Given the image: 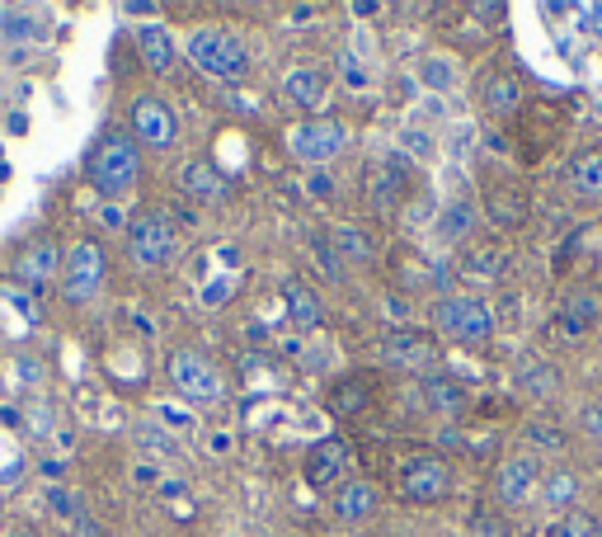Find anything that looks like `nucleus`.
<instances>
[{"mask_svg": "<svg viewBox=\"0 0 602 537\" xmlns=\"http://www.w3.org/2000/svg\"><path fill=\"white\" fill-rule=\"evenodd\" d=\"M141 180V147L132 132H104V142L90 151V184L99 198H122L132 194V184Z\"/></svg>", "mask_w": 602, "mask_h": 537, "instance_id": "nucleus-1", "label": "nucleus"}, {"mask_svg": "<svg viewBox=\"0 0 602 537\" xmlns=\"http://www.w3.org/2000/svg\"><path fill=\"white\" fill-rule=\"evenodd\" d=\"M189 62L212 80H245V72H250V52H245V43L226 29H193L189 33Z\"/></svg>", "mask_w": 602, "mask_h": 537, "instance_id": "nucleus-2", "label": "nucleus"}, {"mask_svg": "<svg viewBox=\"0 0 602 537\" xmlns=\"http://www.w3.org/2000/svg\"><path fill=\"white\" fill-rule=\"evenodd\" d=\"M104 283H109V250L99 240H76L62 265V298L71 307H90L104 292Z\"/></svg>", "mask_w": 602, "mask_h": 537, "instance_id": "nucleus-3", "label": "nucleus"}, {"mask_svg": "<svg viewBox=\"0 0 602 537\" xmlns=\"http://www.w3.org/2000/svg\"><path fill=\"white\" fill-rule=\"evenodd\" d=\"M433 331L452 344H490L494 340V311L475 298H442L433 307Z\"/></svg>", "mask_w": 602, "mask_h": 537, "instance_id": "nucleus-4", "label": "nucleus"}, {"mask_svg": "<svg viewBox=\"0 0 602 537\" xmlns=\"http://www.w3.org/2000/svg\"><path fill=\"white\" fill-rule=\"evenodd\" d=\"M128 255L141 269H165L180 255V232L165 213H141L128 222Z\"/></svg>", "mask_w": 602, "mask_h": 537, "instance_id": "nucleus-5", "label": "nucleus"}, {"mask_svg": "<svg viewBox=\"0 0 602 537\" xmlns=\"http://www.w3.org/2000/svg\"><path fill=\"white\" fill-rule=\"evenodd\" d=\"M170 383H174V391L189 396V401H198V406H217L226 396V383H222L217 363H207L203 354H193V350L170 354Z\"/></svg>", "mask_w": 602, "mask_h": 537, "instance_id": "nucleus-6", "label": "nucleus"}, {"mask_svg": "<svg viewBox=\"0 0 602 537\" xmlns=\"http://www.w3.org/2000/svg\"><path fill=\"white\" fill-rule=\"evenodd\" d=\"M348 147V128L340 118H307L288 132V151L297 161H334Z\"/></svg>", "mask_w": 602, "mask_h": 537, "instance_id": "nucleus-7", "label": "nucleus"}, {"mask_svg": "<svg viewBox=\"0 0 602 537\" xmlns=\"http://www.w3.org/2000/svg\"><path fill=\"white\" fill-rule=\"evenodd\" d=\"M132 137H137V147L170 151L174 137H180V118H174V109H170L165 99L141 95V99L132 104Z\"/></svg>", "mask_w": 602, "mask_h": 537, "instance_id": "nucleus-8", "label": "nucleus"}, {"mask_svg": "<svg viewBox=\"0 0 602 537\" xmlns=\"http://www.w3.org/2000/svg\"><path fill=\"white\" fill-rule=\"evenodd\" d=\"M400 495L415 500V505H438V500L452 495V472L442 458H410L400 472Z\"/></svg>", "mask_w": 602, "mask_h": 537, "instance_id": "nucleus-9", "label": "nucleus"}, {"mask_svg": "<svg viewBox=\"0 0 602 537\" xmlns=\"http://www.w3.org/2000/svg\"><path fill=\"white\" fill-rule=\"evenodd\" d=\"M62 265H66V255H62L57 240H33V246H24L20 259H14V273H20L24 288L47 292L52 283L62 279Z\"/></svg>", "mask_w": 602, "mask_h": 537, "instance_id": "nucleus-10", "label": "nucleus"}, {"mask_svg": "<svg viewBox=\"0 0 602 537\" xmlns=\"http://www.w3.org/2000/svg\"><path fill=\"white\" fill-rule=\"evenodd\" d=\"M381 358L396 368H433L438 363V344L423 331H391L381 340Z\"/></svg>", "mask_w": 602, "mask_h": 537, "instance_id": "nucleus-11", "label": "nucleus"}, {"mask_svg": "<svg viewBox=\"0 0 602 537\" xmlns=\"http://www.w3.org/2000/svg\"><path fill=\"white\" fill-rule=\"evenodd\" d=\"M180 184H184V194H189L193 203H203V207H217V203L232 198V180H226L212 161H189L184 175H180Z\"/></svg>", "mask_w": 602, "mask_h": 537, "instance_id": "nucleus-12", "label": "nucleus"}, {"mask_svg": "<svg viewBox=\"0 0 602 537\" xmlns=\"http://www.w3.org/2000/svg\"><path fill=\"white\" fill-rule=\"evenodd\" d=\"M541 486V466L533 453H523V458H508L499 466V500L504 505H527V500L537 495Z\"/></svg>", "mask_w": 602, "mask_h": 537, "instance_id": "nucleus-13", "label": "nucleus"}, {"mask_svg": "<svg viewBox=\"0 0 602 537\" xmlns=\"http://www.w3.org/2000/svg\"><path fill=\"white\" fill-rule=\"evenodd\" d=\"M598 321H602V298H598V292H570L565 307H560V316H556L565 340H583Z\"/></svg>", "mask_w": 602, "mask_h": 537, "instance_id": "nucleus-14", "label": "nucleus"}, {"mask_svg": "<svg viewBox=\"0 0 602 537\" xmlns=\"http://www.w3.org/2000/svg\"><path fill=\"white\" fill-rule=\"evenodd\" d=\"M282 95L292 104H301V109H321L330 99V76L321 66H292V72L282 76Z\"/></svg>", "mask_w": 602, "mask_h": 537, "instance_id": "nucleus-15", "label": "nucleus"}, {"mask_svg": "<svg viewBox=\"0 0 602 537\" xmlns=\"http://www.w3.org/2000/svg\"><path fill=\"white\" fill-rule=\"evenodd\" d=\"M344 466H348V443L344 439H321L307 453V481L311 486H330Z\"/></svg>", "mask_w": 602, "mask_h": 537, "instance_id": "nucleus-16", "label": "nucleus"}, {"mask_svg": "<svg viewBox=\"0 0 602 537\" xmlns=\"http://www.w3.org/2000/svg\"><path fill=\"white\" fill-rule=\"evenodd\" d=\"M377 505H381V491L372 481H344L340 495H334V514L344 524H363L367 514H377Z\"/></svg>", "mask_w": 602, "mask_h": 537, "instance_id": "nucleus-17", "label": "nucleus"}, {"mask_svg": "<svg viewBox=\"0 0 602 537\" xmlns=\"http://www.w3.org/2000/svg\"><path fill=\"white\" fill-rule=\"evenodd\" d=\"M137 52H141V62H147L155 76H165L170 66H174V39H170V29H165V24H137Z\"/></svg>", "mask_w": 602, "mask_h": 537, "instance_id": "nucleus-18", "label": "nucleus"}, {"mask_svg": "<svg viewBox=\"0 0 602 537\" xmlns=\"http://www.w3.org/2000/svg\"><path fill=\"white\" fill-rule=\"evenodd\" d=\"M372 396H377L372 377H344V383H334V391H330V410L340 415V420H348V415H358Z\"/></svg>", "mask_w": 602, "mask_h": 537, "instance_id": "nucleus-19", "label": "nucleus"}, {"mask_svg": "<svg viewBox=\"0 0 602 537\" xmlns=\"http://www.w3.org/2000/svg\"><path fill=\"white\" fill-rule=\"evenodd\" d=\"M282 302H288V316L297 331H315L321 325V302H315V292L307 283H288L282 288Z\"/></svg>", "mask_w": 602, "mask_h": 537, "instance_id": "nucleus-20", "label": "nucleus"}, {"mask_svg": "<svg viewBox=\"0 0 602 537\" xmlns=\"http://www.w3.org/2000/svg\"><path fill=\"white\" fill-rule=\"evenodd\" d=\"M423 406L438 415H462L466 391H462V383H452V377H429V383H423Z\"/></svg>", "mask_w": 602, "mask_h": 537, "instance_id": "nucleus-21", "label": "nucleus"}, {"mask_svg": "<svg viewBox=\"0 0 602 537\" xmlns=\"http://www.w3.org/2000/svg\"><path fill=\"white\" fill-rule=\"evenodd\" d=\"M518 99H523V90H518V80H513V76H490L481 85V104H485V114H494V118L513 114V109H518Z\"/></svg>", "mask_w": 602, "mask_h": 537, "instance_id": "nucleus-22", "label": "nucleus"}, {"mask_svg": "<svg viewBox=\"0 0 602 537\" xmlns=\"http://www.w3.org/2000/svg\"><path fill=\"white\" fill-rule=\"evenodd\" d=\"M570 180H574V189L583 198L602 203V151H583L579 161L570 165Z\"/></svg>", "mask_w": 602, "mask_h": 537, "instance_id": "nucleus-23", "label": "nucleus"}, {"mask_svg": "<svg viewBox=\"0 0 602 537\" xmlns=\"http://www.w3.org/2000/svg\"><path fill=\"white\" fill-rule=\"evenodd\" d=\"M330 246L340 250L344 259H353V265H372V255H377L372 236L358 232V227H334V232H330Z\"/></svg>", "mask_w": 602, "mask_h": 537, "instance_id": "nucleus-24", "label": "nucleus"}, {"mask_svg": "<svg viewBox=\"0 0 602 537\" xmlns=\"http://www.w3.org/2000/svg\"><path fill=\"white\" fill-rule=\"evenodd\" d=\"M20 425L33 439H52V429H57V410H52V401H43V396H29L24 410H20Z\"/></svg>", "mask_w": 602, "mask_h": 537, "instance_id": "nucleus-25", "label": "nucleus"}, {"mask_svg": "<svg viewBox=\"0 0 602 537\" xmlns=\"http://www.w3.org/2000/svg\"><path fill=\"white\" fill-rule=\"evenodd\" d=\"M410 184L400 175V161H386L381 170H377V180H372V203L377 207H396V198H400V189Z\"/></svg>", "mask_w": 602, "mask_h": 537, "instance_id": "nucleus-26", "label": "nucleus"}, {"mask_svg": "<svg viewBox=\"0 0 602 537\" xmlns=\"http://www.w3.org/2000/svg\"><path fill=\"white\" fill-rule=\"evenodd\" d=\"M546 537H602V524H598L589 509H565Z\"/></svg>", "mask_w": 602, "mask_h": 537, "instance_id": "nucleus-27", "label": "nucleus"}, {"mask_svg": "<svg viewBox=\"0 0 602 537\" xmlns=\"http://www.w3.org/2000/svg\"><path fill=\"white\" fill-rule=\"evenodd\" d=\"M574 491H579V481H574V472H556L551 481H546V500L560 509V505H570L574 500Z\"/></svg>", "mask_w": 602, "mask_h": 537, "instance_id": "nucleus-28", "label": "nucleus"}, {"mask_svg": "<svg viewBox=\"0 0 602 537\" xmlns=\"http://www.w3.org/2000/svg\"><path fill=\"white\" fill-rule=\"evenodd\" d=\"M10 377H14V387H39L43 383V363L33 358V354H24V358H14Z\"/></svg>", "mask_w": 602, "mask_h": 537, "instance_id": "nucleus-29", "label": "nucleus"}, {"mask_svg": "<svg viewBox=\"0 0 602 537\" xmlns=\"http://www.w3.org/2000/svg\"><path fill=\"white\" fill-rule=\"evenodd\" d=\"M471 227V203H452L448 217H442V236H466Z\"/></svg>", "mask_w": 602, "mask_h": 537, "instance_id": "nucleus-30", "label": "nucleus"}, {"mask_svg": "<svg viewBox=\"0 0 602 537\" xmlns=\"http://www.w3.org/2000/svg\"><path fill=\"white\" fill-rule=\"evenodd\" d=\"M452 66H448V57H429V62H423V80H429V85H438V90H448V85H452Z\"/></svg>", "mask_w": 602, "mask_h": 537, "instance_id": "nucleus-31", "label": "nucleus"}, {"mask_svg": "<svg viewBox=\"0 0 602 537\" xmlns=\"http://www.w3.org/2000/svg\"><path fill=\"white\" fill-rule=\"evenodd\" d=\"M579 425H583V434H589V439H598V443H602V406H583V415H579Z\"/></svg>", "mask_w": 602, "mask_h": 537, "instance_id": "nucleus-32", "label": "nucleus"}, {"mask_svg": "<svg viewBox=\"0 0 602 537\" xmlns=\"http://www.w3.org/2000/svg\"><path fill=\"white\" fill-rule=\"evenodd\" d=\"M527 439H533L537 448H551V453H556V448L565 443V439L556 434V429H546V425H527Z\"/></svg>", "mask_w": 602, "mask_h": 537, "instance_id": "nucleus-33", "label": "nucleus"}, {"mask_svg": "<svg viewBox=\"0 0 602 537\" xmlns=\"http://www.w3.org/2000/svg\"><path fill=\"white\" fill-rule=\"evenodd\" d=\"M438 448H442V453H466V434H462V429H442V434H438Z\"/></svg>", "mask_w": 602, "mask_h": 537, "instance_id": "nucleus-34", "label": "nucleus"}, {"mask_svg": "<svg viewBox=\"0 0 602 537\" xmlns=\"http://www.w3.org/2000/svg\"><path fill=\"white\" fill-rule=\"evenodd\" d=\"M76 537H104V528L95 524L90 514H76Z\"/></svg>", "mask_w": 602, "mask_h": 537, "instance_id": "nucleus-35", "label": "nucleus"}, {"mask_svg": "<svg viewBox=\"0 0 602 537\" xmlns=\"http://www.w3.org/2000/svg\"><path fill=\"white\" fill-rule=\"evenodd\" d=\"M475 14L481 20H504V6H475Z\"/></svg>", "mask_w": 602, "mask_h": 537, "instance_id": "nucleus-36", "label": "nucleus"}, {"mask_svg": "<svg viewBox=\"0 0 602 537\" xmlns=\"http://www.w3.org/2000/svg\"><path fill=\"white\" fill-rule=\"evenodd\" d=\"M52 509H62V514H71V495H66V491H52Z\"/></svg>", "mask_w": 602, "mask_h": 537, "instance_id": "nucleus-37", "label": "nucleus"}, {"mask_svg": "<svg viewBox=\"0 0 602 537\" xmlns=\"http://www.w3.org/2000/svg\"><path fill=\"white\" fill-rule=\"evenodd\" d=\"M6 537H39V533H33V528H10Z\"/></svg>", "mask_w": 602, "mask_h": 537, "instance_id": "nucleus-38", "label": "nucleus"}, {"mask_svg": "<svg viewBox=\"0 0 602 537\" xmlns=\"http://www.w3.org/2000/svg\"><path fill=\"white\" fill-rule=\"evenodd\" d=\"M0 391H6V387H0Z\"/></svg>", "mask_w": 602, "mask_h": 537, "instance_id": "nucleus-39", "label": "nucleus"}]
</instances>
